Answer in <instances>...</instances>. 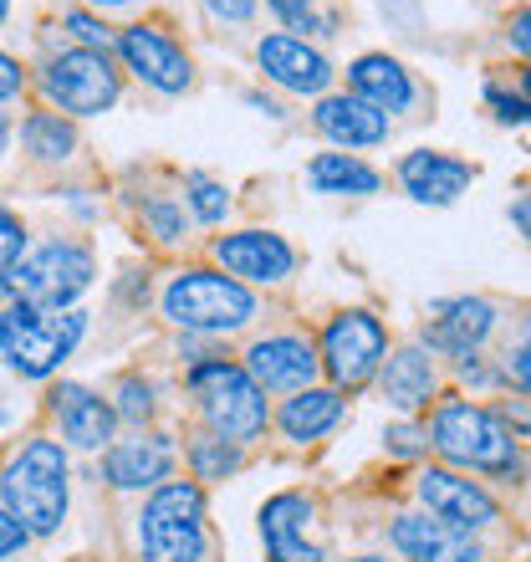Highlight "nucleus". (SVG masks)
Instances as JSON below:
<instances>
[{"instance_id": "nucleus-1", "label": "nucleus", "mask_w": 531, "mask_h": 562, "mask_svg": "<svg viewBox=\"0 0 531 562\" xmlns=\"http://www.w3.org/2000/svg\"><path fill=\"white\" fill-rule=\"evenodd\" d=\"M67 445L26 440L0 465V506L11 512L31 537H52L67 521Z\"/></svg>"}, {"instance_id": "nucleus-2", "label": "nucleus", "mask_w": 531, "mask_h": 562, "mask_svg": "<svg viewBox=\"0 0 531 562\" xmlns=\"http://www.w3.org/2000/svg\"><path fill=\"white\" fill-rule=\"evenodd\" d=\"M138 548H144V562H205V486L163 481L148 491L144 512H138Z\"/></svg>"}, {"instance_id": "nucleus-3", "label": "nucleus", "mask_w": 531, "mask_h": 562, "mask_svg": "<svg viewBox=\"0 0 531 562\" xmlns=\"http://www.w3.org/2000/svg\"><path fill=\"white\" fill-rule=\"evenodd\" d=\"M163 317L194 338H221V333H240L256 317V296L246 281L225 277V271L194 267L179 271L163 286Z\"/></svg>"}, {"instance_id": "nucleus-4", "label": "nucleus", "mask_w": 531, "mask_h": 562, "mask_svg": "<svg viewBox=\"0 0 531 562\" xmlns=\"http://www.w3.org/2000/svg\"><path fill=\"white\" fill-rule=\"evenodd\" d=\"M429 445H434L444 460L471 465V471H486V475H511L521 460L517 429L506 425V415L481 409V404H471V400H444L440 409H434Z\"/></svg>"}, {"instance_id": "nucleus-5", "label": "nucleus", "mask_w": 531, "mask_h": 562, "mask_svg": "<svg viewBox=\"0 0 531 562\" xmlns=\"http://www.w3.org/2000/svg\"><path fill=\"white\" fill-rule=\"evenodd\" d=\"M88 333V312H36L26 302H11L0 312V353L21 379H52L77 353Z\"/></svg>"}, {"instance_id": "nucleus-6", "label": "nucleus", "mask_w": 531, "mask_h": 562, "mask_svg": "<svg viewBox=\"0 0 531 562\" xmlns=\"http://www.w3.org/2000/svg\"><path fill=\"white\" fill-rule=\"evenodd\" d=\"M92 277H98L92 246H82V240H46V246L26 251L0 277V292L36 312H67L92 286Z\"/></svg>"}, {"instance_id": "nucleus-7", "label": "nucleus", "mask_w": 531, "mask_h": 562, "mask_svg": "<svg viewBox=\"0 0 531 562\" xmlns=\"http://www.w3.org/2000/svg\"><path fill=\"white\" fill-rule=\"evenodd\" d=\"M190 394L200 400V415H205L210 435H221L230 445H251L261 440L266 419V389L256 384L251 373L230 363V358H205L190 369Z\"/></svg>"}, {"instance_id": "nucleus-8", "label": "nucleus", "mask_w": 531, "mask_h": 562, "mask_svg": "<svg viewBox=\"0 0 531 562\" xmlns=\"http://www.w3.org/2000/svg\"><path fill=\"white\" fill-rule=\"evenodd\" d=\"M42 92L61 119H92V113H108L123 98V72L113 67L108 52L72 46V52H61L42 67Z\"/></svg>"}, {"instance_id": "nucleus-9", "label": "nucleus", "mask_w": 531, "mask_h": 562, "mask_svg": "<svg viewBox=\"0 0 531 562\" xmlns=\"http://www.w3.org/2000/svg\"><path fill=\"white\" fill-rule=\"evenodd\" d=\"M388 353V333L373 312L353 307V312H338L332 323L323 327V369L332 373L338 389H358L363 379L379 373Z\"/></svg>"}, {"instance_id": "nucleus-10", "label": "nucleus", "mask_w": 531, "mask_h": 562, "mask_svg": "<svg viewBox=\"0 0 531 562\" xmlns=\"http://www.w3.org/2000/svg\"><path fill=\"white\" fill-rule=\"evenodd\" d=\"M113 46H118L123 67H128L144 88L163 92V98H179V92H190L194 82V61L190 52L169 36L163 26H148V21H138V26H123L118 36H113Z\"/></svg>"}, {"instance_id": "nucleus-11", "label": "nucleus", "mask_w": 531, "mask_h": 562, "mask_svg": "<svg viewBox=\"0 0 531 562\" xmlns=\"http://www.w3.org/2000/svg\"><path fill=\"white\" fill-rule=\"evenodd\" d=\"M210 251L225 267V277L256 281V286H276L296 271L292 240L276 236V231H236V236H221Z\"/></svg>"}, {"instance_id": "nucleus-12", "label": "nucleus", "mask_w": 531, "mask_h": 562, "mask_svg": "<svg viewBox=\"0 0 531 562\" xmlns=\"http://www.w3.org/2000/svg\"><path fill=\"white\" fill-rule=\"evenodd\" d=\"M240 369L251 373L261 389H271V394H296V389H312L323 358H317V348L302 333H271V338L251 342V353H246Z\"/></svg>"}, {"instance_id": "nucleus-13", "label": "nucleus", "mask_w": 531, "mask_h": 562, "mask_svg": "<svg viewBox=\"0 0 531 562\" xmlns=\"http://www.w3.org/2000/svg\"><path fill=\"white\" fill-rule=\"evenodd\" d=\"M419 502L429 506V517L450 521L460 532H481V527H496L501 521V506L486 486H475L455 471H425L419 475Z\"/></svg>"}, {"instance_id": "nucleus-14", "label": "nucleus", "mask_w": 531, "mask_h": 562, "mask_svg": "<svg viewBox=\"0 0 531 562\" xmlns=\"http://www.w3.org/2000/svg\"><path fill=\"white\" fill-rule=\"evenodd\" d=\"M46 409H52V419L61 429V445H72V450H108L113 445L118 415H113V404L103 394H92L82 384H52Z\"/></svg>"}, {"instance_id": "nucleus-15", "label": "nucleus", "mask_w": 531, "mask_h": 562, "mask_svg": "<svg viewBox=\"0 0 531 562\" xmlns=\"http://www.w3.org/2000/svg\"><path fill=\"white\" fill-rule=\"evenodd\" d=\"M256 61H261V72L271 77L276 88L302 92V98H317V92H327V82H332V61H327L317 46L302 42V36H286V31L261 36V42H256Z\"/></svg>"}, {"instance_id": "nucleus-16", "label": "nucleus", "mask_w": 531, "mask_h": 562, "mask_svg": "<svg viewBox=\"0 0 531 562\" xmlns=\"http://www.w3.org/2000/svg\"><path fill=\"white\" fill-rule=\"evenodd\" d=\"M174 440L169 435H133V440H113L103 450V475L118 491H154L174 475Z\"/></svg>"}, {"instance_id": "nucleus-17", "label": "nucleus", "mask_w": 531, "mask_h": 562, "mask_svg": "<svg viewBox=\"0 0 531 562\" xmlns=\"http://www.w3.org/2000/svg\"><path fill=\"white\" fill-rule=\"evenodd\" d=\"M312 521V496L302 491H281L261 506V542L271 562H323V548L307 542Z\"/></svg>"}, {"instance_id": "nucleus-18", "label": "nucleus", "mask_w": 531, "mask_h": 562, "mask_svg": "<svg viewBox=\"0 0 531 562\" xmlns=\"http://www.w3.org/2000/svg\"><path fill=\"white\" fill-rule=\"evenodd\" d=\"M490 333H496V307H490L486 296H450V302H440L434 317H429L425 342L434 353L465 358V353H475Z\"/></svg>"}, {"instance_id": "nucleus-19", "label": "nucleus", "mask_w": 531, "mask_h": 562, "mask_svg": "<svg viewBox=\"0 0 531 562\" xmlns=\"http://www.w3.org/2000/svg\"><path fill=\"white\" fill-rule=\"evenodd\" d=\"M394 548L409 562H481V542L460 532L450 521L429 517H398L394 521Z\"/></svg>"}, {"instance_id": "nucleus-20", "label": "nucleus", "mask_w": 531, "mask_h": 562, "mask_svg": "<svg viewBox=\"0 0 531 562\" xmlns=\"http://www.w3.org/2000/svg\"><path fill=\"white\" fill-rule=\"evenodd\" d=\"M398 179H404V190H409L414 200H425V205H455L460 190L475 179V169L465 159L434 154V148H414V154H404V164H398Z\"/></svg>"}, {"instance_id": "nucleus-21", "label": "nucleus", "mask_w": 531, "mask_h": 562, "mask_svg": "<svg viewBox=\"0 0 531 562\" xmlns=\"http://www.w3.org/2000/svg\"><path fill=\"white\" fill-rule=\"evenodd\" d=\"M312 123L342 148H373V144H384L388 138V119L379 113V108L363 103V98H353V92L323 98L317 113H312Z\"/></svg>"}, {"instance_id": "nucleus-22", "label": "nucleus", "mask_w": 531, "mask_h": 562, "mask_svg": "<svg viewBox=\"0 0 531 562\" xmlns=\"http://www.w3.org/2000/svg\"><path fill=\"white\" fill-rule=\"evenodd\" d=\"M348 82H353V98H363L379 113H404L414 103V77L404 72V61L384 57V52H369L348 67Z\"/></svg>"}, {"instance_id": "nucleus-23", "label": "nucleus", "mask_w": 531, "mask_h": 562, "mask_svg": "<svg viewBox=\"0 0 531 562\" xmlns=\"http://www.w3.org/2000/svg\"><path fill=\"white\" fill-rule=\"evenodd\" d=\"M338 419H342V394L338 389H296L292 400L281 404L276 425L292 445H312V440H323Z\"/></svg>"}, {"instance_id": "nucleus-24", "label": "nucleus", "mask_w": 531, "mask_h": 562, "mask_svg": "<svg viewBox=\"0 0 531 562\" xmlns=\"http://www.w3.org/2000/svg\"><path fill=\"white\" fill-rule=\"evenodd\" d=\"M434 394V358L425 348H398L384 363V400L398 409H425Z\"/></svg>"}, {"instance_id": "nucleus-25", "label": "nucleus", "mask_w": 531, "mask_h": 562, "mask_svg": "<svg viewBox=\"0 0 531 562\" xmlns=\"http://www.w3.org/2000/svg\"><path fill=\"white\" fill-rule=\"evenodd\" d=\"M307 179L317 194H373L384 184L379 169H369L358 154H317L307 164Z\"/></svg>"}, {"instance_id": "nucleus-26", "label": "nucleus", "mask_w": 531, "mask_h": 562, "mask_svg": "<svg viewBox=\"0 0 531 562\" xmlns=\"http://www.w3.org/2000/svg\"><path fill=\"white\" fill-rule=\"evenodd\" d=\"M21 144H26L31 159L61 164L77 154V128H72V119H61V113H31V119L21 123Z\"/></svg>"}, {"instance_id": "nucleus-27", "label": "nucleus", "mask_w": 531, "mask_h": 562, "mask_svg": "<svg viewBox=\"0 0 531 562\" xmlns=\"http://www.w3.org/2000/svg\"><path fill=\"white\" fill-rule=\"evenodd\" d=\"M190 471H194V481H225V475H236L240 471V445L221 440V435H194Z\"/></svg>"}, {"instance_id": "nucleus-28", "label": "nucleus", "mask_w": 531, "mask_h": 562, "mask_svg": "<svg viewBox=\"0 0 531 562\" xmlns=\"http://www.w3.org/2000/svg\"><path fill=\"white\" fill-rule=\"evenodd\" d=\"M184 205L194 210V221L200 225H221L225 215H230V190H225L221 179H210V175H184Z\"/></svg>"}, {"instance_id": "nucleus-29", "label": "nucleus", "mask_w": 531, "mask_h": 562, "mask_svg": "<svg viewBox=\"0 0 531 562\" xmlns=\"http://www.w3.org/2000/svg\"><path fill=\"white\" fill-rule=\"evenodd\" d=\"M138 221H144V231L159 246H174L179 236H184V205H179L174 194H148L144 210H138Z\"/></svg>"}, {"instance_id": "nucleus-30", "label": "nucleus", "mask_w": 531, "mask_h": 562, "mask_svg": "<svg viewBox=\"0 0 531 562\" xmlns=\"http://www.w3.org/2000/svg\"><path fill=\"white\" fill-rule=\"evenodd\" d=\"M113 415L128 419V425H148L154 419V409H159V400H154V384L148 379H138V373H128V379H118V389H113Z\"/></svg>"}, {"instance_id": "nucleus-31", "label": "nucleus", "mask_w": 531, "mask_h": 562, "mask_svg": "<svg viewBox=\"0 0 531 562\" xmlns=\"http://www.w3.org/2000/svg\"><path fill=\"white\" fill-rule=\"evenodd\" d=\"M61 26L72 31V36L88 46V52H108V46H113V31H108V21H98L88 5H72V11L61 15Z\"/></svg>"}, {"instance_id": "nucleus-32", "label": "nucleus", "mask_w": 531, "mask_h": 562, "mask_svg": "<svg viewBox=\"0 0 531 562\" xmlns=\"http://www.w3.org/2000/svg\"><path fill=\"white\" fill-rule=\"evenodd\" d=\"M21 256H26V225H21V215H15V210L0 205V277H5Z\"/></svg>"}, {"instance_id": "nucleus-33", "label": "nucleus", "mask_w": 531, "mask_h": 562, "mask_svg": "<svg viewBox=\"0 0 531 562\" xmlns=\"http://www.w3.org/2000/svg\"><path fill=\"white\" fill-rule=\"evenodd\" d=\"M266 5H271L292 31H327V21L317 15V0H266Z\"/></svg>"}, {"instance_id": "nucleus-34", "label": "nucleus", "mask_w": 531, "mask_h": 562, "mask_svg": "<svg viewBox=\"0 0 531 562\" xmlns=\"http://www.w3.org/2000/svg\"><path fill=\"white\" fill-rule=\"evenodd\" d=\"M506 369H511V384L521 394H531V323L521 327V338L511 342V353H506Z\"/></svg>"}, {"instance_id": "nucleus-35", "label": "nucleus", "mask_w": 531, "mask_h": 562, "mask_svg": "<svg viewBox=\"0 0 531 562\" xmlns=\"http://www.w3.org/2000/svg\"><path fill=\"white\" fill-rule=\"evenodd\" d=\"M486 103L496 108V119L501 123H521V128H531V103L527 98H511V92H501V88H486Z\"/></svg>"}, {"instance_id": "nucleus-36", "label": "nucleus", "mask_w": 531, "mask_h": 562, "mask_svg": "<svg viewBox=\"0 0 531 562\" xmlns=\"http://www.w3.org/2000/svg\"><path fill=\"white\" fill-rule=\"evenodd\" d=\"M210 21H225V26H246L256 15V0H200Z\"/></svg>"}, {"instance_id": "nucleus-37", "label": "nucleus", "mask_w": 531, "mask_h": 562, "mask_svg": "<svg viewBox=\"0 0 531 562\" xmlns=\"http://www.w3.org/2000/svg\"><path fill=\"white\" fill-rule=\"evenodd\" d=\"M26 542H31V532H26V527H21V521L11 517V512H5V506H0V562H5V558H15V552L26 548Z\"/></svg>"}, {"instance_id": "nucleus-38", "label": "nucleus", "mask_w": 531, "mask_h": 562, "mask_svg": "<svg viewBox=\"0 0 531 562\" xmlns=\"http://www.w3.org/2000/svg\"><path fill=\"white\" fill-rule=\"evenodd\" d=\"M384 440H388V450H394V456H419L429 435H425V429H414V425H394Z\"/></svg>"}, {"instance_id": "nucleus-39", "label": "nucleus", "mask_w": 531, "mask_h": 562, "mask_svg": "<svg viewBox=\"0 0 531 562\" xmlns=\"http://www.w3.org/2000/svg\"><path fill=\"white\" fill-rule=\"evenodd\" d=\"M21 88H26V72H21V61L0 52V103H11Z\"/></svg>"}, {"instance_id": "nucleus-40", "label": "nucleus", "mask_w": 531, "mask_h": 562, "mask_svg": "<svg viewBox=\"0 0 531 562\" xmlns=\"http://www.w3.org/2000/svg\"><path fill=\"white\" fill-rule=\"evenodd\" d=\"M460 379H471L475 389L496 384V373H490V369H486V363H481V358H475V353H465V363H460Z\"/></svg>"}, {"instance_id": "nucleus-41", "label": "nucleus", "mask_w": 531, "mask_h": 562, "mask_svg": "<svg viewBox=\"0 0 531 562\" xmlns=\"http://www.w3.org/2000/svg\"><path fill=\"white\" fill-rule=\"evenodd\" d=\"M511 46H521V52L531 57V5L517 15V21H511Z\"/></svg>"}, {"instance_id": "nucleus-42", "label": "nucleus", "mask_w": 531, "mask_h": 562, "mask_svg": "<svg viewBox=\"0 0 531 562\" xmlns=\"http://www.w3.org/2000/svg\"><path fill=\"white\" fill-rule=\"evenodd\" d=\"M511 221H517V225H521V236L531 240V194H521L517 205H511Z\"/></svg>"}, {"instance_id": "nucleus-43", "label": "nucleus", "mask_w": 531, "mask_h": 562, "mask_svg": "<svg viewBox=\"0 0 531 562\" xmlns=\"http://www.w3.org/2000/svg\"><path fill=\"white\" fill-rule=\"evenodd\" d=\"M92 11H133V5H144V0H88Z\"/></svg>"}, {"instance_id": "nucleus-44", "label": "nucleus", "mask_w": 531, "mask_h": 562, "mask_svg": "<svg viewBox=\"0 0 531 562\" xmlns=\"http://www.w3.org/2000/svg\"><path fill=\"white\" fill-rule=\"evenodd\" d=\"M5 144H11V123H5V113H0V154H5Z\"/></svg>"}, {"instance_id": "nucleus-45", "label": "nucleus", "mask_w": 531, "mask_h": 562, "mask_svg": "<svg viewBox=\"0 0 531 562\" xmlns=\"http://www.w3.org/2000/svg\"><path fill=\"white\" fill-rule=\"evenodd\" d=\"M5 15H11V0H0V26H5Z\"/></svg>"}, {"instance_id": "nucleus-46", "label": "nucleus", "mask_w": 531, "mask_h": 562, "mask_svg": "<svg viewBox=\"0 0 531 562\" xmlns=\"http://www.w3.org/2000/svg\"><path fill=\"white\" fill-rule=\"evenodd\" d=\"M521 88H527V98H531V72H521Z\"/></svg>"}, {"instance_id": "nucleus-47", "label": "nucleus", "mask_w": 531, "mask_h": 562, "mask_svg": "<svg viewBox=\"0 0 531 562\" xmlns=\"http://www.w3.org/2000/svg\"><path fill=\"white\" fill-rule=\"evenodd\" d=\"M353 562H388V558H353Z\"/></svg>"}, {"instance_id": "nucleus-48", "label": "nucleus", "mask_w": 531, "mask_h": 562, "mask_svg": "<svg viewBox=\"0 0 531 562\" xmlns=\"http://www.w3.org/2000/svg\"><path fill=\"white\" fill-rule=\"evenodd\" d=\"M0 419H5V415H0Z\"/></svg>"}]
</instances>
